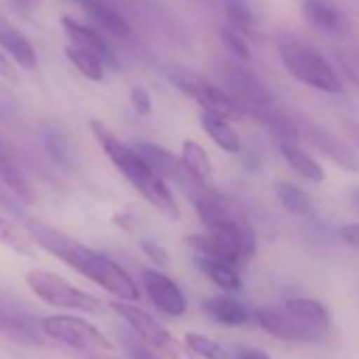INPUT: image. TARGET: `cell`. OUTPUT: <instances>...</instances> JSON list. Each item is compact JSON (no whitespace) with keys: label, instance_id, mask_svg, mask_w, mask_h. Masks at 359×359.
<instances>
[{"label":"cell","instance_id":"6da1fadb","mask_svg":"<svg viewBox=\"0 0 359 359\" xmlns=\"http://www.w3.org/2000/svg\"><path fill=\"white\" fill-rule=\"evenodd\" d=\"M26 231L32 237V241L43 248L45 252L53 254L57 260L112 294L116 300H129L135 302L140 298L137 283L129 277L125 269H121L112 258H108L102 252H95L93 248L68 237L66 233L41 222V220H28Z\"/></svg>","mask_w":359,"mask_h":359},{"label":"cell","instance_id":"7a4b0ae2","mask_svg":"<svg viewBox=\"0 0 359 359\" xmlns=\"http://www.w3.org/2000/svg\"><path fill=\"white\" fill-rule=\"evenodd\" d=\"M91 131L102 150L108 154L112 165L123 173L127 182L167 220H180V205L171 195L165 180L137 154L135 148L121 142L104 123L91 121Z\"/></svg>","mask_w":359,"mask_h":359},{"label":"cell","instance_id":"3957f363","mask_svg":"<svg viewBox=\"0 0 359 359\" xmlns=\"http://www.w3.org/2000/svg\"><path fill=\"white\" fill-rule=\"evenodd\" d=\"M187 245L193 248L195 254L199 256L216 258L233 266H239L256 254L258 239L252 226L248 224V220H241V222L208 229L205 233L199 235H189Z\"/></svg>","mask_w":359,"mask_h":359},{"label":"cell","instance_id":"277c9868","mask_svg":"<svg viewBox=\"0 0 359 359\" xmlns=\"http://www.w3.org/2000/svg\"><path fill=\"white\" fill-rule=\"evenodd\" d=\"M279 57L285 70L306 87L334 95L344 91L342 79L332 68V64L309 45L294 39H283L279 41Z\"/></svg>","mask_w":359,"mask_h":359},{"label":"cell","instance_id":"5b68a950","mask_svg":"<svg viewBox=\"0 0 359 359\" xmlns=\"http://www.w3.org/2000/svg\"><path fill=\"white\" fill-rule=\"evenodd\" d=\"M108 306L133 330V334L165 359H197L184 342H180L158 319L129 300H112Z\"/></svg>","mask_w":359,"mask_h":359},{"label":"cell","instance_id":"8992f818","mask_svg":"<svg viewBox=\"0 0 359 359\" xmlns=\"http://www.w3.org/2000/svg\"><path fill=\"white\" fill-rule=\"evenodd\" d=\"M26 283L30 287V292L41 298L43 302L64 309V311H79V313H87V315H100L104 313V302L100 298H95L89 292H83L81 287L72 285L70 281H66L64 277L43 271V269H34L26 275Z\"/></svg>","mask_w":359,"mask_h":359},{"label":"cell","instance_id":"52a82bcc","mask_svg":"<svg viewBox=\"0 0 359 359\" xmlns=\"http://www.w3.org/2000/svg\"><path fill=\"white\" fill-rule=\"evenodd\" d=\"M169 81L173 83V87L177 91H182L184 95L195 100L203 108V112L222 116L226 121H235V118L243 116V110L226 93V89L214 85L212 81L203 79L197 72H191V70H184V68H175V70L169 72Z\"/></svg>","mask_w":359,"mask_h":359},{"label":"cell","instance_id":"ba28073f","mask_svg":"<svg viewBox=\"0 0 359 359\" xmlns=\"http://www.w3.org/2000/svg\"><path fill=\"white\" fill-rule=\"evenodd\" d=\"M43 334L55 342H62L70 348L85 353H108L112 351V342L104 332H100L93 323L76 315H49L41 321Z\"/></svg>","mask_w":359,"mask_h":359},{"label":"cell","instance_id":"9c48e42d","mask_svg":"<svg viewBox=\"0 0 359 359\" xmlns=\"http://www.w3.org/2000/svg\"><path fill=\"white\" fill-rule=\"evenodd\" d=\"M224 85L229 87V95L239 104L243 114H252L258 108L273 106V95L266 85L245 66L241 64H224L220 70Z\"/></svg>","mask_w":359,"mask_h":359},{"label":"cell","instance_id":"30bf717a","mask_svg":"<svg viewBox=\"0 0 359 359\" xmlns=\"http://www.w3.org/2000/svg\"><path fill=\"white\" fill-rule=\"evenodd\" d=\"M137 150V154L165 180V182L175 184L180 191H182L187 197H191L201 184H205L203 180H197L187 165L182 163V158L171 154L169 150H165L163 146L150 144V142H137L133 146Z\"/></svg>","mask_w":359,"mask_h":359},{"label":"cell","instance_id":"8fae6325","mask_svg":"<svg viewBox=\"0 0 359 359\" xmlns=\"http://www.w3.org/2000/svg\"><path fill=\"white\" fill-rule=\"evenodd\" d=\"M258 325L269 332L271 336L279 340H290V342H317L325 334L313 330L311 325L302 323L298 317H294L285 306L283 309H258L254 313Z\"/></svg>","mask_w":359,"mask_h":359},{"label":"cell","instance_id":"7c38bea8","mask_svg":"<svg viewBox=\"0 0 359 359\" xmlns=\"http://www.w3.org/2000/svg\"><path fill=\"white\" fill-rule=\"evenodd\" d=\"M142 285L150 298V302L169 317H182L189 309V302L177 287V283L156 269L142 271Z\"/></svg>","mask_w":359,"mask_h":359},{"label":"cell","instance_id":"4fadbf2b","mask_svg":"<svg viewBox=\"0 0 359 359\" xmlns=\"http://www.w3.org/2000/svg\"><path fill=\"white\" fill-rule=\"evenodd\" d=\"M195 205V212L199 214L201 222L205 229H214V226H222V224H231V222H241L245 220L239 205L233 203L231 199H226L224 195L216 193L212 187L201 184L191 197H189Z\"/></svg>","mask_w":359,"mask_h":359},{"label":"cell","instance_id":"5bb4252c","mask_svg":"<svg viewBox=\"0 0 359 359\" xmlns=\"http://www.w3.org/2000/svg\"><path fill=\"white\" fill-rule=\"evenodd\" d=\"M304 133L309 137V142L323 154L327 156L334 165H338L342 171L346 173H359V154L338 135L330 133L327 129L306 123L304 125Z\"/></svg>","mask_w":359,"mask_h":359},{"label":"cell","instance_id":"9a60e30c","mask_svg":"<svg viewBox=\"0 0 359 359\" xmlns=\"http://www.w3.org/2000/svg\"><path fill=\"white\" fill-rule=\"evenodd\" d=\"M0 49L5 51L9 60H13L18 66L24 70H34L36 68V51L28 36L3 13H0Z\"/></svg>","mask_w":359,"mask_h":359},{"label":"cell","instance_id":"2e32d148","mask_svg":"<svg viewBox=\"0 0 359 359\" xmlns=\"http://www.w3.org/2000/svg\"><path fill=\"white\" fill-rule=\"evenodd\" d=\"M62 28H64L66 36L70 39V45L93 53L104 64H110V66L116 68V57H114L112 49L108 47V43L104 41V36L100 32H95L93 28L85 26V24H79L76 20H72L68 15L62 18Z\"/></svg>","mask_w":359,"mask_h":359},{"label":"cell","instance_id":"e0dca14e","mask_svg":"<svg viewBox=\"0 0 359 359\" xmlns=\"http://www.w3.org/2000/svg\"><path fill=\"white\" fill-rule=\"evenodd\" d=\"M300 9L304 20L325 34H340L346 28V18L334 0H300Z\"/></svg>","mask_w":359,"mask_h":359},{"label":"cell","instance_id":"ac0fdd59","mask_svg":"<svg viewBox=\"0 0 359 359\" xmlns=\"http://www.w3.org/2000/svg\"><path fill=\"white\" fill-rule=\"evenodd\" d=\"M0 184H3L18 201L26 203V205H32L36 201L30 182L22 173L20 165L15 163L11 150L5 146V142H0Z\"/></svg>","mask_w":359,"mask_h":359},{"label":"cell","instance_id":"d6986e66","mask_svg":"<svg viewBox=\"0 0 359 359\" xmlns=\"http://www.w3.org/2000/svg\"><path fill=\"white\" fill-rule=\"evenodd\" d=\"M95 26H100L106 34L116 36V39H127L131 36V26L129 22L112 7L110 0H91L81 7Z\"/></svg>","mask_w":359,"mask_h":359},{"label":"cell","instance_id":"ffe728a7","mask_svg":"<svg viewBox=\"0 0 359 359\" xmlns=\"http://www.w3.org/2000/svg\"><path fill=\"white\" fill-rule=\"evenodd\" d=\"M203 311H205V315H210L214 321H218L222 325H245L250 321L248 309L237 298H231L224 294L210 296L203 302Z\"/></svg>","mask_w":359,"mask_h":359},{"label":"cell","instance_id":"44dd1931","mask_svg":"<svg viewBox=\"0 0 359 359\" xmlns=\"http://www.w3.org/2000/svg\"><path fill=\"white\" fill-rule=\"evenodd\" d=\"M277 146H279V152L285 158V163L298 175H302L304 180H309V182H313V184H319V182H323V180H325L323 167L311 154H306L302 148H298L296 142H277Z\"/></svg>","mask_w":359,"mask_h":359},{"label":"cell","instance_id":"7402d4cb","mask_svg":"<svg viewBox=\"0 0 359 359\" xmlns=\"http://www.w3.org/2000/svg\"><path fill=\"white\" fill-rule=\"evenodd\" d=\"M201 127L214 140V144L218 148H222L224 152H229V154H239L241 152V148H243L241 135H239V131L226 118L210 114V112H203L201 114Z\"/></svg>","mask_w":359,"mask_h":359},{"label":"cell","instance_id":"603a6c76","mask_svg":"<svg viewBox=\"0 0 359 359\" xmlns=\"http://www.w3.org/2000/svg\"><path fill=\"white\" fill-rule=\"evenodd\" d=\"M195 264L197 269L212 281L216 283L220 290L224 292H239L241 290V275L237 271V266L216 260V258H208V256H195Z\"/></svg>","mask_w":359,"mask_h":359},{"label":"cell","instance_id":"cb8c5ba5","mask_svg":"<svg viewBox=\"0 0 359 359\" xmlns=\"http://www.w3.org/2000/svg\"><path fill=\"white\" fill-rule=\"evenodd\" d=\"M285 309L294 317H298L302 323L311 325L313 330H317L321 334H327V330H330V313L321 302H317L313 298H290L285 302Z\"/></svg>","mask_w":359,"mask_h":359},{"label":"cell","instance_id":"d4e9b609","mask_svg":"<svg viewBox=\"0 0 359 359\" xmlns=\"http://www.w3.org/2000/svg\"><path fill=\"white\" fill-rule=\"evenodd\" d=\"M0 245L9 248L18 256L36 258V243L32 241V237L5 216H0Z\"/></svg>","mask_w":359,"mask_h":359},{"label":"cell","instance_id":"484cf974","mask_svg":"<svg viewBox=\"0 0 359 359\" xmlns=\"http://www.w3.org/2000/svg\"><path fill=\"white\" fill-rule=\"evenodd\" d=\"M180 158H182L187 169L197 180H203V182H208L212 171H214V165H212V158H210L208 150L201 144H197L195 140L182 142V154H180Z\"/></svg>","mask_w":359,"mask_h":359},{"label":"cell","instance_id":"4316f807","mask_svg":"<svg viewBox=\"0 0 359 359\" xmlns=\"http://www.w3.org/2000/svg\"><path fill=\"white\" fill-rule=\"evenodd\" d=\"M275 195H277L281 208L285 212H290L292 216L302 218V216H309L313 210L311 197L292 182H275Z\"/></svg>","mask_w":359,"mask_h":359},{"label":"cell","instance_id":"83f0119b","mask_svg":"<svg viewBox=\"0 0 359 359\" xmlns=\"http://www.w3.org/2000/svg\"><path fill=\"white\" fill-rule=\"evenodd\" d=\"M66 57L74 64V68L85 79H89V81H102L104 79L106 64L97 55H93V53L85 51V49H79V47L70 45V47H66Z\"/></svg>","mask_w":359,"mask_h":359},{"label":"cell","instance_id":"f1b7e54d","mask_svg":"<svg viewBox=\"0 0 359 359\" xmlns=\"http://www.w3.org/2000/svg\"><path fill=\"white\" fill-rule=\"evenodd\" d=\"M184 344L199 359H229V355H231V351L224 348L220 342H216L214 338L203 336L199 332H189L184 338Z\"/></svg>","mask_w":359,"mask_h":359},{"label":"cell","instance_id":"f546056e","mask_svg":"<svg viewBox=\"0 0 359 359\" xmlns=\"http://www.w3.org/2000/svg\"><path fill=\"white\" fill-rule=\"evenodd\" d=\"M226 20L231 24L233 30H237L239 34H254L256 30V18L250 11V7L241 0H229L226 5Z\"/></svg>","mask_w":359,"mask_h":359},{"label":"cell","instance_id":"4dcf8cb0","mask_svg":"<svg viewBox=\"0 0 359 359\" xmlns=\"http://www.w3.org/2000/svg\"><path fill=\"white\" fill-rule=\"evenodd\" d=\"M220 39H222V43L226 45V49H229L239 62H250L252 53H250V45H248V41L243 39V34H239L237 30L224 26V28H220Z\"/></svg>","mask_w":359,"mask_h":359},{"label":"cell","instance_id":"1f68e13d","mask_svg":"<svg viewBox=\"0 0 359 359\" xmlns=\"http://www.w3.org/2000/svg\"><path fill=\"white\" fill-rule=\"evenodd\" d=\"M123 344H125V351H127L129 359H165L161 353H156L146 342H142L135 334H125Z\"/></svg>","mask_w":359,"mask_h":359},{"label":"cell","instance_id":"d6a6232c","mask_svg":"<svg viewBox=\"0 0 359 359\" xmlns=\"http://www.w3.org/2000/svg\"><path fill=\"white\" fill-rule=\"evenodd\" d=\"M140 248H142V252L148 256V260H150L154 266H163V269L169 266L171 258H169L167 250L161 248L156 241H152V239H140Z\"/></svg>","mask_w":359,"mask_h":359},{"label":"cell","instance_id":"836d02e7","mask_svg":"<svg viewBox=\"0 0 359 359\" xmlns=\"http://www.w3.org/2000/svg\"><path fill=\"white\" fill-rule=\"evenodd\" d=\"M129 102H131V106H133V110L137 114H144L146 116L152 110V97H150L148 89L142 87V85H133L129 89Z\"/></svg>","mask_w":359,"mask_h":359},{"label":"cell","instance_id":"e575fe53","mask_svg":"<svg viewBox=\"0 0 359 359\" xmlns=\"http://www.w3.org/2000/svg\"><path fill=\"white\" fill-rule=\"evenodd\" d=\"M47 148L51 152V156H55L62 165H68V146L66 140L57 133H49L47 135Z\"/></svg>","mask_w":359,"mask_h":359},{"label":"cell","instance_id":"d590c367","mask_svg":"<svg viewBox=\"0 0 359 359\" xmlns=\"http://www.w3.org/2000/svg\"><path fill=\"white\" fill-rule=\"evenodd\" d=\"M338 62H340L344 74L348 76V81L355 83V85L359 87V60H353V57H348V53H346V55H338Z\"/></svg>","mask_w":359,"mask_h":359},{"label":"cell","instance_id":"8d00e7d4","mask_svg":"<svg viewBox=\"0 0 359 359\" xmlns=\"http://www.w3.org/2000/svg\"><path fill=\"white\" fill-rule=\"evenodd\" d=\"M229 359H271V355L254 346H239L229 355Z\"/></svg>","mask_w":359,"mask_h":359},{"label":"cell","instance_id":"74e56055","mask_svg":"<svg viewBox=\"0 0 359 359\" xmlns=\"http://www.w3.org/2000/svg\"><path fill=\"white\" fill-rule=\"evenodd\" d=\"M338 235L346 245L359 250V224H344V226H340Z\"/></svg>","mask_w":359,"mask_h":359},{"label":"cell","instance_id":"f35d334b","mask_svg":"<svg viewBox=\"0 0 359 359\" xmlns=\"http://www.w3.org/2000/svg\"><path fill=\"white\" fill-rule=\"evenodd\" d=\"M0 76L7 79V81H18V70L11 64V60L5 55V51L0 49Z\"/></svg>","mask_w":359,"mask_h":359},{"label":"cell","instance_id":"ab89813d","mask_svg":"<svg viewBox=\"0 0 359 359\" xmlns=\"http://www.w3.org/2000/svg\"><path fill=\"white\" fill-rule=\"evenodd\" d=\"M112 222L116 226H121L123 231H133L137 226V218L133 214H114L112 216Z\"/></svg>","mask_w":359,"mask_h":359},{"label":"cell","instance_id":"60d3db41","mask_svg":"<svg viewBox=\"0 0 359 359\" xmlns=\"http://www.w3.org/2000/svg\"><path fill=\"white\" fill-rule=\"evenodd\" d=\"M13 5H15L18 11L30 13V11H34L41 5V0H13Z\"/></svg>","mask_w":359,"mask_h":359},{"label":"cell","instance_id":"b9f144b4","mask_svg":"<svg viewBox=\"0 0 359 359\" xmlns=\"http://www.w3.org/2000/svg\"><path fill=\"white\" fill-rule=\"evenodd\" d=\"M346 129H348V133H351L355 146L359 148V125H357V123H346Z\"/></svg>","mask_w":359,"mask_h":359},{"label":"cell","instance_id":"7bdbcfd3","mask_svg":"<svg viewBox=\"0 0 359 359\" xmlns=\"http://www.w3.org/2000/svg\"><path fill=\"white\" fill-rule=\"evenodd\" d=\"M351 201H353L355 210L359 212V187H357V189H353V193H351Z\"/></svg>","mask_w":359,"mask_h":359},{"label":"cell","instance_id":"ee69618b","mask_svg":"<svg viewBox=\"0 0 359 359\" xmlns=\"http://www.w3.org/2000/svg\"><path fill=\"white\" fill-rule=\"evenodd\" d=\"M89 359H116V357H110L108 353H89Z\"/></svg>","mask_w":359,"mask_h":359},{"label":"cell","instance_id":"f6af8a7d","mask_svg":"<svg viewBox=\"0 0 359 359\" xmlns=\"http://www.w3.org/2000/svg\"><path fill=\"white\" fill-rule=\"evenodd\" d=\"M85 3H91V0H74V5H79V7H83Z\"/></svg>","mask_w":359,"mask_h":359}]
</instances>
